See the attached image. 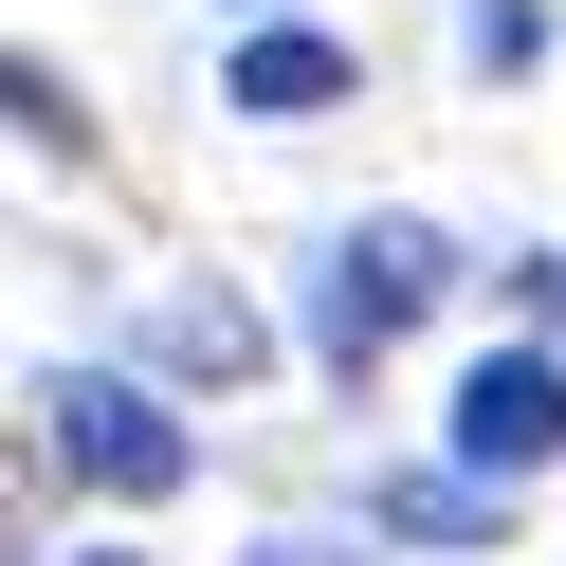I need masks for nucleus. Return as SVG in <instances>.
Masks as SVG:
<instances>
[{"instance_id": "obj_1", "label": "nucleus", "mask_w": 566, "mask_h": 566, "mask_svg": "<svg viewBox=\"0 0 566 566\" xmlns=\"http://www.w3.org/2000/svg\"><path fill=\"white\" fill-rule=\"evenodd\" d=\"M439 293H457V238L439 220H329V238H311V293H293V347L329 384H366Z\"/></svg>"}, {"instance_id": "obj_2", "label": "nucleus", "mask_w": 566, "mask_h": 566, "mask_svg": "<svg viewBox=\"0 0 566 566\" xmlns=\"http://www.w3.org/2000/svg\"><path fill=\"white\" fill-rule=\"evenodd\" d=\"M19 402H38V457H55L74 493H111V512H165V493L201 475V420L165 402L147 366H38Z\"/></svg>"}, {"instance_id": "obj_3", "label": "nucleus", "mask_w": 566, "mask_h": 566, "mask_svg": "<svg viewBox=\"0 0 566 566\" xmlns=\"http://www.w3.org/2000/svg\"><path fill=\"white\" fill-rule=\"evenodd\" d=\"M439 457H475V475H548L566 457V329H512V347H475L457 366V402H439Z\"/></svg>"}, {"instance_id": "obj_4", "label": "nucleus", "mask_w": 566, "mask_h": 566, "mask_svg": "<svg viewBox=\"0 0 566 566\" xmlns=\"http://www.w3.org/2000/svg\"><path fill=\"white\" fill-rule=\"evenodd\" d=\"M347 74H366L347 38H311V19H256V38L220 55V111H256V128H311V111H347Z\"/></svg>"}, {"instance_id": "obj_5", "label": "nucleus", "mask_w": 566, "mask_h": 566, "mask_svg": "<svg viewBox=\"0 0 566 566\" xmlns=\"http://www.w3.org/2000/svg\"><path fill=\"white\" fill-rule=\"evenodd\" d=\"M366 530H384V548H493V530H512V475H475V457L384 475V493H366Z\"/></svg>"}, {"instance_id": "obj_6", "label": "nucleus", "mask_w": 566, "mask_h": 566, "mask_svg": "<svg viewBox=\"0 0 566 566\" xmlns=\"http://www.w3.org/2000/svg\"><path fill=\"white\" fill-rule=\"evenodd\" d=\"M147 347H165V384H220V402L274 366V329H256L238 293H165V311H147Z\"/></svg>"}, {"instance_id": "obj_7", "label": "nucleus", "mask_w": 566, "mask_h": 566, "mask_svg": "<svg viewBox=\"0 0 566 566\" xmlns=\"http://www.w3.org/2000/svg\"><path fill=\"white\" fill-rule=\"evenodd\" d=\"M457 55H475V74H493V92H512V74H530V55H548V0H457Z\"/></svg>"}, {"instance_id": "obj_8", "label": "nucleus", "mask_w": 566, "mask_h": 566, "mask_svg": "<svg viewBox=\"0 0 566 566\" xmlns=\"http://www.w3.org/2000/svg\"><path fill=\"white\" fill-rule=\"evenodd\" d=\"M256 566H347V548H311V530H293V548H256Z\"/></svg>"}, {"instance_id": "obj_9", "label": "nucleus", "mask_w": 566, "mask_h": 566, "mask_svg": "<svg viewBox=\"0 0 566 566\" xmlns=\"http://www.w3.org/2000/svg\"><path fill=\"white\" fill-rule=\"evenodd\" d=\"M74 566H147V548H74Z\"/></svg>"}, {"instance_id": "obj_10", "label": "nucleus", "mask_w": 566, "mask_h": 566, "mask_svg": "<svg viewBox=\"0 0 566 566\" xmlns=\"http://www.w3.org/2000/svg\"><path fill=\"white\" fill-rule=\"evenodd\" d=\"M220 19H274V0H220Z\"/></svg>"}]
</instances>
